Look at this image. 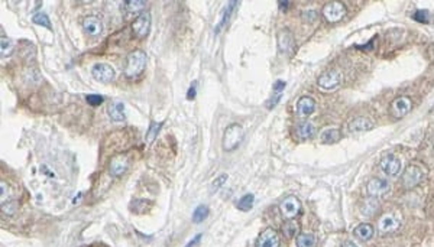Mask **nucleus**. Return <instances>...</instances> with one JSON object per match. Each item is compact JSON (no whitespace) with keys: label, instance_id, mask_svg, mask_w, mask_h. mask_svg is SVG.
<instances>
[{"label":"nucleus","instance_id":"38","mask_svg":"<svg viewBox=\"0 0 434 247\" xmlns=\"http://www.w3.org/2000/svg\"><path fill=\"white\" fill-rule=\"evenodd\" d=\"M201 237H203V234H195V237L191 240V242H188L187 243L186 247H195L198 243H200V240H201Z\"/></svg>","mask_w":434,"mask_h":247},{"label":"nucleus","instance_id":"22","mask_svg":"<svg viewBox=\"0 0 434 247\" xmlns=\"http://www.w3.org/2000/svg\"><path fill=\"white\" fill-rule=\"evenodd\" d=\"M373 233H375V230H373V227L371 224H359L355 230H353V234L359 239V240H363V242H368V240H371L373 237Z\"/></svg>","mask_w":434,"mask_h":247},{"label":"nucleus","instance_id":"18","mask_svg":"<svg viewBox=\"0 0 434 247\" xmlns=\"http://www.w3.org/2000/svg\"><path fill=\"white\" fill-rule=\"evenodd\" d=\"M83 29L89 36H98L103 32V23L96 16H87L83 21Z\"/></svg>","mask_w":434,"mask_h":247},{"label":"nucleus","instance_id":"7","mask_svg":"<svg viewBox=\"0 0 434 247\" xmlns=\"http://www.w3.org/2000/svg\"><path fill=\"white\" fill-rule=\"evenodd\" d=\"M379 166L386 177H397L401 171V159L392 154L385 155L381 159Z\"/></svg>","mask_w":434,"mask_h":247},{"label":"nucleus","instance_id":"6","mask_svg":"<svg viewBox=\"0 0 434 247\" xmlns=\"http://www.w3.org/2000/svg\"><path fill=\"white\" fill-rule=\"evenodd\" d=\"M400 225H401V216L397 213H386L378 221V228L384 234L397 231L400 228Z\"/></svg>","mask_w":434,"mask_h":247},{"label":"nucleus","instance_id":"9","mask_svg":"<svg viewBox=\"0 0 434 247\" xmlns=\"http://www.w3.org/2000/svg\"><path fill=\"white\" fill-rule=\"evenodd\" d=\"M92 75L96 81L107 84L115 78V69L109 64H96L92 68Z\"/></svg>","mask_w":434,"mask_h":247},{"label":"nucleus","instance_id":"28","mask_svg":"<svg viewBox=\"0 0 434 247\" xmlns=\"http://www.w3.org/2000/svg\"><path fill=\"white\" fill-rule=\"evenodd\" d=\"M209 213H210V210H209L207 205H198L193 213V221L194 223H203L209 217Z\"/></svg>","mask_w":434,"mask_h":247},{"label":"nucleus","instance_id":"30","mask_svg":"<svg viewBox=\"0 0 434 247\" xmlns=\"http://www.w3.org/2000/svg\"><path fill=\"white\" fill-rule=\"evenodd\" d=\"M32 22L33 23H36V25H41V26H44V28H47V29H52V26H51V22H49V16L47 15V13H36L33 18H32Z\"/></svg>","mask_w":434,"mask_h":247},{"label":"nucleus","instance_id":"19","mask_svg":"<svg viewBox=\"0 0 434 247\" xmlns=\"http://www.w3.org/2000/svg\"><path fill=\"white\" fill-rule=\"evenodd\" d=\"M314 110H315V101H314V98H311L310 95H303L297 101V113H298V116L307 117Z\"/></svg>","mask_w":434,"mask_h":247},{"label":"nucleus","instance_id":"37","mask_svg":"<svg viewBox=\"0 0 434 247\" xmlns=\"http://www.w3.org/2000/svg\"><path fill=\"white\" fill-rule=\"evenodd\" d=\"M195 93H197V81H193V83H191V87L188 89L187 98H188V100H193V98H195Z\"/></svg>","mask_w":434,"mask_h":247},{"label":"nucleus","instance_id":"5","mask_svg":"<svg viewBox=\"0 0 434 247\" xmlns=\"http://www.w3.org/2000/svg\"><path fill=\"white\" fill-rule=\"evenodd\" d=\"M279 210H281L282 216L285 217V218L292 220V218H295V217L300 214V211H301V202H300V200L297 197L288 195V197H285L281 201Z\"/></svg>","mask_w":434,"mask_h":247},{"label":"nucleus","instance_id":"2","mask_svg":"<svg viewBox=\"0 0 434 247\" xmlns=\"http://www.w3.org/2000/svg\"><path fill=\"white\" fill-rule=\"evenodd\" d=\"M243 137H245V132L241 124L233 123L227 126L223 135V149L226 152L235 151L242 143Z\"/></svg>","mask_w":434,"mask_h":247},{"label":"nucleus","instance_id":"36","mask_svg":"<svg viewBox=\"0 0 434 247\" xmlns=\"http://www.w3.org/2000/svg\"><path fill=\"white\" fill-rule=\"evenodd\" d=\"M284 89H285V83L284 81H275V84H274V87H272V91L274 94H278V95H282V91H284Z\"/></svg>","mask_w":434,"mask_h":247},{"label":"nucleus","instance_id":"31","mask_svg":"<svg viewBox=\"0 0 434 247\" xmlns=\"http://www.w3.org/2000/svg\"><path fill=\"white\" fill-rule=\"evenodd\" d=\"M161 127H162V123H156V122H152V123H151V127H149L148 135H146V142H148V143H152V142L155 140L156 135H158V132L161 130Z\"/></svg>","mask_w":434,"mask_h":247},{"label":"nucleus","instance_id":"3","mask_svg":"<svg viewBox=\"0 0 434 247\" xmlns=\"http://www.w3.org/2000/svg\"><path fill=\"white\" fill-rule=\"evenodd\" d=\"M423 180H424V172L418 165H410L405 168L403 174V185L407 189H411L421 184Z\"/></svg>","mask_w":434,"mask_h":247},{"label":"nucleus","instance_id":"17","mask_svg":"<svg viewBox=\"0 0 434 247\" xmlns=\"http://www.w3.org/2000/svg\"><path fill=\"white\" fill-rule=\"evenodd\" d=\"M375 127V124L371 119L368 117H356L353 120H350L347 124V130L352 133H361V132H368Z\"/></svg>","mask_w":434,"mask_h":247},{"label":"nucleus","instance_id":"4","mask_svg":"<svg viewBox=\"0 0 434 247\" xmlns=\"http://www.w3.org/2000/svg\"><path fill=\"white\" fill-rule=\"evenodd\" d=\"M346 15V6L340 1H329L323 7V16L327 22L336 23Z\"/></svg>","mask_w":434,"mask_h":247},{"label":"nucleus","instance_id":"33","mask_svg":"<svg viewBox=\"0 0 434 247\" xmlns=\"http://www.w3.org/2000/svg\"><path fill=\"white\" fill-rule=\"evenodd\" d=\"M86 101L92 106V107H96V106H100L103 103V97L98 95V94H89L86 97Z\"/></svg>","mask_w":434,"mask_h":247},{"label":"nucleus","instance_id":"15","mask_svg":"<svg viewBox=\"0 0 434 247\" xmlns=\"http://www.w3.org/2000/svg\"><path fill=\"white\" fill-rule=\"evenodd\" d=\"M278 48L282 54L291 55L295 49V42H294V36L288 29L279 31L278 33Z\"/></svg>","mask_w":434,"mask_h":247},{"label":"nucleus","instance_id":"34","mask_svg":"<svg viewBox=\"0 0 434 247\" xmlns=\"http://www.w3.org/2000/svg\"><path fill=\"white\" fill-rule=\"evenodd\" d=\"M317 16H318V13L315 12V10H306V12H303V19H304V22H307V23H313V22H315V19H317Z\"/></svg>","mask_w":434,"mask_h":247},{"label":"nucleus","instance_id":"14","mask_svg":"<svg viewBox=\"0 0 434 247\" xmlns=\"http://www.w3.org/2000/svg\"><path fill=\"white\" fill-rule=\"evenodd\" d=\"M411 107H412V103H411V100L408 97H398L391 104V114L395 119H401V117L408 114Z\"/></svg>","mask_w":434,"mask_h":247},{"label":"nucleus","instance_id":"24","mask_svg":"<svg viewBox=\"0 0 434 247\" xmlns=\"http://www.w3.org/2000/svg\"><path fill=\"white\" fill-rule=\"evenodd\" d=\"M236 4H239L238 1H229L227 4H226V7H224V12H223V16H221V21L217 23L216 26V33L223 29V26L229 22V19H230V15L233 13V10H235V7H236Z\"/></svg>","mask_w":434,"mask_h":247},{"label":"nucleus","instance_id":"39","mask_svg":"<svg viewBox=\"0 0 434 247\" xmlns=\"http://www.w3.org/2000/svg\"><path fill=\"white\" fill-rule=\"evenodd\" d=\"M288 4H289V1H279V7H281V9H284V10L288 7Z\"/></svg>","mask_w":434,"mask_h":247},{"label":"nucleus","instance_id":"27","mask_svg":"<svg viewBox=\"0 0 434 247\" xmlns=\"http://www.w3.org/2000/svg\"><path fill=\"white\" fill-rule=\"evenodd\" d=\"M297 247H315V237L311 233H303L297 236Z\"/></svg>","mask_w":434,"mask_h":247},{"label":"nucleus","instance_id":"25","mask_svg":"<svg viewBox=\"0 0 434 247\" xmlns=\"http://www.w3.org/2000/svg\"><path fill=\"white\" fill-rule=\"evenodd\" d=\"M282 233H284V236H287L289 239L295 237V236L300 234V224L297 221H294V220H288L282 225Z\"/></svg>","mask_w":434,"mask_h":247},{"label":"nucleus","instance_id":"11","mask_svg":"<svg viewBox=\"0 0 434 247\" xmlns=\"http://www.w3.org/2000/svg\"><path fill=\"white\" fill-rule=\"evenodd\" d=\"M129 168V157L126 155H115L110 159V165H109V172L112 177L119 178L122 177L124 172Z\"/></svg>","mask_w":434,"mask_h":247},{"label":"nucleus","instance_id":"8","mask_svg":"<svg viewBox=\"0 0 434 247\" xmlns=\"http://www.w3.org/2000/svg\"><path fill=\"white\" fill-rule=\"evenodd\" d=\"M151 13L148 12H144L141 13L135 21H133V25H132V31L135 33L136 38L142 39L145 36H148V33L151 31Z\"/></svg>","mask_w":434,"mask_h":247},{"label":"nucleus","instance_id":"16","mask_svg":"<svg viewBox=\"0 0 434 247\" xmlns=\"http://www.w3.org/2000/svg\"><path fill=\"white\" fill-rule=\"evenodd\" d=\"M317 129L313 122L310 120H303L295 124V135L298 137V140H309L314 135H315Z\"/></svg>","mask_w":434,"mask_h":247},{"label":"nucleus","instance_id":"12","mask_svg":"<svg viewBox=\"0 0 434 247\" xmlns=\"http://www.w3.org/2000/svg\"><path fill=\"white\" fill-rule=\"evenodd\" d=\"M279 245H281V239H279L278 231L274 228H265L258 237L255 247H279Z\"/></svg>","mask_w":434,"mask_h":247},{"label":"nucleus","instance_id":"32","mask_svg":"<svg viewBox=\"0 0 434 247\" xmlns=\"http://www.w3.org/2000/svg\"><path fill=\"white\" fill-rule=\"evenodd\" d=\"M0 186H1V205H4V204L13 201V200H12V192H10L9 185H7L4 181H1V182H0Z\"/></svg>","mask_w":434,"mask_h":247},{"label":"nucleus","instance_id":"40","mask_svg":"<svg viewBox=\"0 0 434 247\" xmlns=\"http://www.w3.org/2000/svg\"><path fill=\"white\" fill-rule=\"evenodd\" d=\"M341 247H358V245H355L353 242H346L344 245H341Z\"/></svg>","mask_w":434,"mask_h":247},{"label":"nucleus","instance_id":"21","mask_svg":"<svg viewBox=\"0 0 434 247\" xmlns=\"http://www.w3.org/2000/svg\"><path fill=\"white\" fill-rule=\"evenodd\" d=\"M340 140V130L338 127H326L320 133V142L321 143H336Z\"/></svg>","mask_w":434,"mask_h":247},{"label":"nucleus","instance_id":"20","mask_svg":"<svg viewBox=\"0 0 434 247\" xmlns=\"http://www.w3.org/2000/svg\"><path fill=\"white\" fill-rule=\"evenodd\" d=\"M107 113H109V116H110V119L113 122H123L124 117H126V114H124V104L122 101H118V100L112 101L109 104Z\"/></svg>","mask_w":434,"mask_h":247},{"label":"nucleus","instance_id":"26","mask_svg":"<svg viewBox=\"0 0 434 247\" xmlns=\"http://www.w3.org/2000/svg\"><path fill=\"white\" fill-rule=\"evenodd\" d=\"M253 202H255V197H253V194H245V195L236 202V208L241 210V211H249V210L253 207Z\"/></svg>","mask_w":434,"mask_h":247},{"label":"nucleus","instance_id":"35","mask_svg":"<svg viewBox=\"0 0 434 247\" xmlns=\"http://www.w3.org/2000/svg\"><path fill=\"white\" fill-rule=\"evenodd\" d=\"M226 181H227V175H226V174L220 175V177H218L217 180H215V182H213V185H212V188H213V191H217V189H218L220 186L223 185V184H224Z\"/></svg>","mask_w":434,"mask_h":247},{"label":"nucleus","instance_id":"10","mask_svg":"<svg viewBox=\"0 0 434 247\" xmlns=\"http://www.w3.org/2000/svg\"><path fill=\"white\" fill-rule=\"evenodd\" d=\"M317 84H318V87L320 89H323V90H335V89H338L339 87V84H340V75H339V72L338 71H326V72H323L320 77H318V80H317Z\"/></svg>","mask_w":434,"mask_h":247},{"label":"nucleus","instance_id":"13","mask_svg":"<svg viewBox=\"0 0 434 247\" xmlns=\"http://www.w3.org/2000/svg\"><path fill=\"white\" fill-rule=\"evenodd\" d=\"M391 189V185L388 182V180L385 178H372L368 185H366V191L371 197H382L385 194H388Z\"/></svg>","mask_w":434,"mask_h":247},{"label":"nucleus","instance_id":"23","mask_svg":"<svg viewBox=\"0 0 434 247\" xmlns=\"http://www.w3.org/2000/svg\"><path fill=\"white\" fill-rule=\"evenodd\" d=\"M145 1L144 0H124L123 7L126 13L133 15V13H139L145 9Z\"/></svg>","mask_w":434,"mask_h":247},{"label":"nucleus","instance_id":"29","mask_svg":"<svg viewBox=\"0 0 434 247\" xmlns=\"http://www.w3.org/2000/svg\"><path fill=\"white\" fill-rule=\"evenodd\" d=\"M0 54H1V57L4 58V57H9L12 52H13V42H12V39H9V38H6V36H1V39H0Z\"/></svg>","mask_w":434,"mask_h":247},{"label":"nucleus","instance_id":"1","mask_svg":"<svg viewBox=\"0 0 434 247\" xmlns=\"http://www.w3.org/2000/svg\"><path fill=\"white\" fill-rule=\"evenodd\" d=\"M146 67V54L141 49L133 51L127 55L124 65V75L127 78H136L142 74Z\"/></svg>","mask_w":434,"mask_h":247}]
</instances>
